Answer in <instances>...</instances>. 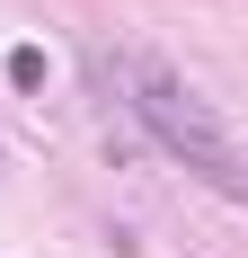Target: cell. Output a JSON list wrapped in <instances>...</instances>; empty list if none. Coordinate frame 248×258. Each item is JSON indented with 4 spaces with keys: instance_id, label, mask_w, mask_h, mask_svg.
I'll return each instance as SVG.
<instances>
[{
    "instance_id": "6da1fadb",
    "label": "cell",
    "mask_w": 248,
    "mask_h": 258,
    "mask_svg": "<svg viewBox=\"0 0 248 258\" xmlns=\"http://www.w3.org/2000/svg\"><path fill=\"white\" fill-rule=\"evenodd\" d=\"M133 116H142L151 134H160V152L177 160V169H195L213 196H230V205H248V160L230 152L222 116L186 89V80L169 72V62H133Z\"/></svg>"
},
{
    "instance_id": "7a4b0ae2",
    "label": "cell",
    "mask_w": 248,
    "mask_h": 258,
    "mask_svg": "<svg viewBox=\"0 0 248 258\" xmlns=\"http://www.w3.org/2000/svg\"><path fill=\"white\" fill-rule=\"evenodd\" d=\"M9 89H45V53H36V45L9 53Z\"/></svg>"
}]
</instances>
